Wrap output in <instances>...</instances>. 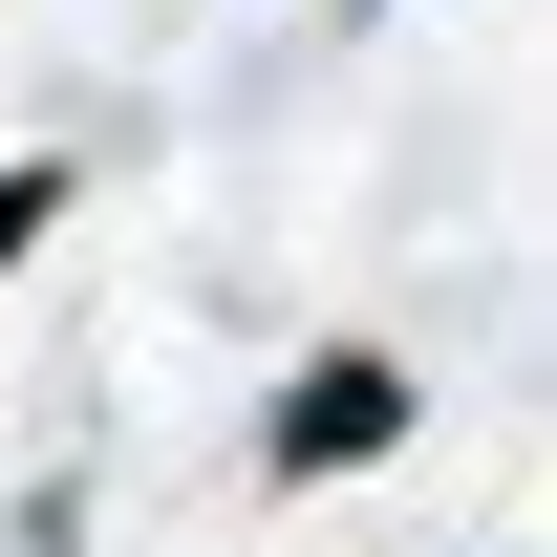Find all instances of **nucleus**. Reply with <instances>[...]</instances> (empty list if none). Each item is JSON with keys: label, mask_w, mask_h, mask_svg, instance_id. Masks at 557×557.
Returning a JSON list of instances; mask_svg holds the SVG:
<instances>
[{"label": "nucleus", "mask_w": 557, "mask_h": 557, "mask_svg": "<svg viewBox=\"0 0 557 557\" xmlns=\"http://www.w3.org/2000/svg\"><path fill=\"white\" fill-rule=\"evenodd\" d=\"M408 429H429V364L322 344V364H278V386H258V472H278V493H344V472H386Z\"/></svg>", "instance_id": "f257e3e1"}, {"label": "nucleus", "mask_w": 557, "mask_h": 557, "mask_svg": "<svg viewBox=\"0 0 557 557\" xmlns=\"http://www.w3.org/2000/svg\"><path fill=\"white\" fill-rule=\"evenodd\" d=\"M65 194H86L65 150H0V278H22V258H44V236H65Z\"/></svg>", "instance_id": "f03ea898"}, {"label": "nucleus", "mask_w": 557, "mask_h": 557, "mask_svg": "<svg viewBox=\"0 0 557 557\" xmlns=\"http://www.w3.org/2000/svg\"><path fill=\"white\" fill-rule=\"evenodd\" d=\"M493 557H536V536H493Z\"/></svg>", "instance_id": "7ed1b4c3"}]
</instances>
